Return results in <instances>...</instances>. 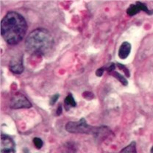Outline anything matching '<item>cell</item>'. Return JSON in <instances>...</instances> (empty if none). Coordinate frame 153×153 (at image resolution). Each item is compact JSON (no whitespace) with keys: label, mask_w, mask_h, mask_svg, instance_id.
Here are the masks:
<instances>
[{"label":"cell","mask_w":153,"mask_h":153,"mask_svg":"<svg viewBox=\"0 0 153 153\" xmlns=\"http://www.w3.org/2000/svg\"><path fill=\"white\" fill-rule=\"evenodd\" d=\"M27 30V24L21 14L15 11L7 13L1 22V34L10 45H16L23 40Z\"/></svg>","instance_id":"obj_1"},{"label":"cell","mask_w":153,"mask_h":153,"mask_svg":"<svg viewBox=\"0 0 153 153\" xmlns=\"http://www.w3.org/2000/svg\"><path fill=\"white\" fill-rule=\"evenodd\" d=\"M54 45L52 34L46 29H36L32 31L25 41L27 50L36 55H44L50 52Z\"/></svg>","instance_id":"obj_2"},{"label":"cell","mask_w":153,"mask_h":153,"mask_svg":"<svg viewBox=\"0 0 153 153\" xmlns=\"http://www.w3.org/2000/svg\"><path fill=\"white\" fill-rule=\"evenodd\" d=\"M66 130L71 133L92 134L96 136L108 135L111 130L107 127H92L87 124L84 118L79 119L78 122H69L66 124Z\"/></svg>","instance_id":"obj_3"},{"label":"cell","mask_w":153,"mask_h":153,"mask_svg":"<svg viewBox=\"0 0 153 153\" xmlns=\"http://www.w3.org/2000/svg\"><path fill=\"white\" fill-rule=\"evenodd\" d=\"M10 108L13 109H20V108H30L32 107V104L25 97V96L21 94H16L12 97L10 100Z\"/></svg>","instance_id":"obj_4"},{"label":"cell","mask_w":153,"mask_h":153,"mask_svg":"<svg viewBox=\"0 0 153 153\" xmlns=\"http://www.w3.org/2000/svg\"><path fill=\"white\" fill-rule=\"evenodd\" d=\"M1 153H16V146L13 140L8 135H1Z\"/></svg>","instance_id":"obj_5"},{"label":"cell","mask_w":153,"mask_h":153,"mask_svg":"<svg viewBox=\"0 0 153 153\" xmlns=\"http://www.w3.org/2000/svg\"><path fill=\"white\" fill-rule=\"evenodd\" d=\"M143 10L144 11L145 13H146L149 15H151V14L153 13L152 10H149L148 9L147 6L144 4V3L141 2V1H136L135 4H130V7H128L127 10V13L130 16H133L135 15L138 13H139V11Z\"/></svg>","instance_id":"obj_6"},{"label":"cell","mask_w":153,"mask_h":153,"mask_svg":"<svg viewBox=\"0 0 153 153\" xmlns=\"http://www.w3.org/2000/svg\"><path fill=\"white\" fill-rule=\"evenodd\" d=\"M9 68L10 71L12 72L15 73V74H22L24 71L23 59H22V57H16L15 58L12 59L10 63Z\"/></svg>","instance_id":"obj_7"},{"label":"cell","mask_w":153,"mask_h":153,"mask_svg":"<svg viewBox=\"0 0 153 153\" xmlns=\"http://www.w3.org/2000/svg\"><path fill=\"white\" fill-rule=\"evenodd\" d=\"M130 52H131V44L126 41V42L122 43V45L120 46L118 55L121 59L124 60L129 56Z\"/></svg>","instance_id":"obj_8"},{"label":"cell","mask_w":153,"mask_h":153,"mask_svg":"<svg viewBox=\"0 0 153 153\" xmlns=\"http://www.w3.org/2000/svg\"><path fill=\"white\" fill-rule=\"evenodd\" d=\"M119 153H137L136 143L135 141H133L130 144L127 145L126 147L122 149Z\"/></svg>","instance_id":"obj_9"},{"label":"cell","mask_w":153,"mask_h":153,"mask_svg":"<svg viewBox=\"0 0 153 153\" xmlns=\"http://www.w3.org/2000/svg\"><path fill=\"white\" fill-rule=\"evenodd\" d=\"M64 103L66 107H73V108H74V107L76 106L75 100H74V97H73V96L71 94H69L67 96L66 98L65 99Z\"/></svg>","instance_id":"obj_10"},{"label":"cell","mask_w":153,"mask_h":153,"mask_svg":"<svg viewBox=\"0 0 153 153\" xmlns=\"http://www.w3.org/2000/svg\"><path fill=\"white\" fill-rule=\"evenodd\" d=\"M111 74L112 76H114L115 78H116V79H117L118 80H119V82L122 84V85H127V84H128V82H127V79H126V78L124 77L123 75H122V74H119V72H116V71H112V72H111Z\"/></svg>","instance_id":"obj_11"},{"label":"cell","mask_w":153,"mask_h":153,"mask_svg":"<svg viewBox=\"0 0 153 153\" xmlns=\"http://www.w3.org/2000/svg\"><path fill=\"white\" fill-rule=\"evenodd\" d=\"M33 143H34L35 146H36L37 149H41V148H42L43 145H44V142H43V141L39 138H33Z\"/></svg>","instance_id":"obj_12"},{"label":"cell","mask_w":153,"mask_h":153,"mask_svg":"<svg viewBox=\"0 0 153 153\" xmlns=\"http://www.w3.org/2000/svg\"><path fill=\"white\" fill-rule=\"evenodd\" d=\"M117 65H118V67H119L120 69H122L123 71H124V73H125L126 76H127V77H129V76H130V73H129L128 69H127L125 66H124L122 64H120V63H118Z\"/></svg>","instance_id":"obj_13"},{"label":"cell","mask_w":153,"mask_h":153,"mask_svg":"<svg viewBox=\"0 0 153 153\" xmlns=\"http://www.w3.org/2000/svg\"><path fill=\"white\" fill-rule=\"evenodd\" d=\"M59 97H60V96H59L58 94H56L54 95L53 97H52V98L50 99V105H55V102H57V100H58Z\"/></svg>","instance_id":"obj_14"},{"label":"cell","mask_w":153,"mask_h":153,"mask_svg":"<svg viewBox=\"0 0 153 153\" xmlns=\"http://www.w3.org/2000/svg\"><path fill=\"white\" fill-rule=\"evenodd\" d=\"M105 71V68H100L97 69V71H96V74H97V76H101L103 74Z\"/></svg>","instance_id":"obj_15"},{"label":"cell","mask_w":153,"mask_h":153,"mask_svg":"<svg viewBox=\"0 0 153 153\" xmlns=\"http://www.w3.org/2000/svg\"><path fill=\"white\" fill-rule=\"evenodd\" d=\"M61 113H62V107H61V105H60V106L57 108V116H60V115L61 114Z\"/></svg>","instance_id":"obj_16"},{"label":"cell","mask_w":153,"mask_h":153,"mask_svg":"<svg viewBox=\"0 0 153 153\" xmlns=\"http://www.w3.org/2000/svg\"><path fill=\"white\" fill-rule=\"evenodd\" d=\"M151 153H153V146L152 147V149H151Z\"/></svg>","instance_id":"obj_17"}]
</instances>
